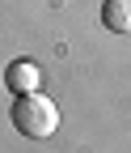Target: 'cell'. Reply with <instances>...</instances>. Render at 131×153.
I'll return each mask as SVG.
<instances>
[{"instance_id": "1", "label": "cell", "mask_w": 131, "mask_h": 153, "mask_svg": "<svg viewBox=\"0 0 131 153\" xmlns=\"http://www.w3.org/2000/svg\"><path fill=\"white\" fill-rule=\"evenodd\" d=\"M13 128L21 132L26 140H47L55 128H59V106H55L42 89H34V94H17V102H13Z\"/></svg>"}, {"instance_id": "2", "label": "cell", "mask_w": 131, "mask_h": 153, "mask_svg": "<svg viewBox=\"0 0 131 153\" xmlns=\"http://www.w3.org/2000/svg\"><path fill=\"white\" fill-rule=\"evenodd\" d=\"M4 85L13 94H34V89H42V68L34 60H13L4 68Z\"/></svg>"}, {"instance_id": "3", "label": "cell", "mask_w": 131, "mask_h": 153, "mask_svg": "<svg viewBox=\"0 0 131 153\" xmlns=\"http://www.w3.org/2000/svg\"><path fill=\"white\" fill-rule=\"evenodd\" d=\"M102 26L114 34H131V0H106L102 4Z\"/></svg>"}]
</instances>
